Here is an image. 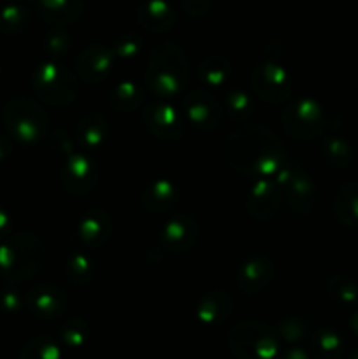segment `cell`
I'll return each mask as SVG.
<instances>
[{
    "label": "cell",
    "mask_w": 358,
    "mask_h": 359,
    "mask_svg": "<svg viewBox=\"0 0 358 359\" xmlns=\"http://www.w3.org/2000/svg\"><path fill=\"white\" fill-rule=\"evenodd\" d=\"M7 128L21 140H37L48 125L44 112L27 100H16L6 109Z\"/></svg>",
    "instance_id": "3"
},
{
    "label": "cell",
    "mask_w": 358,
    "mask_h": 359,
    "mask_svg": "<svg viewBox=\"0 0 358 359\" xmlns=\"http://www.w3.org/2000/svg\"><path fill=\"white\" fill-rule=\"evenodd\" d=\"M316 347H318V354H321V358H325L326 354L329 358L337 359L340 353V340L336 333L321 332L316 335Z\"/></svg>",
    "instance_id": "22"
},
{
    "label": "cell",
    "mask_w": 358,
    "mask_h": 359,
    "mask_svg": "<svg viewBox=\"0 0 358 359\" xmlns=\"http://www.w3.org/2000/svg\"><path fill=\"white\" fill-rule=\"evenodd\" d=\"M251 84L256 93L270 104L283 102L291 90L286 72L276 63H262L256 67Z\"/></svg>",
    "instance_id": "5"
},
{
    "label": "cell",
    "mask_w": 358,
    "mask_h": 359,
    "mask_svg": "<svg viewBox=\"0 0 358 359\" xmlns=\"http://www.w3.org/2000/svg\"><path fill=\"white\" fill-rule=\"evenodd\" d=\"M111 60L112 55L107 46L91 44L81 53L76 67L83 79L93 83V81L102 79L111 70Z\"/></svg>",
    "instance_id": "8"
},
{
    "label": "cell",
    "mask_w": 358,
    "mask_h": 359,
    "mask_svg": "<svg viewBox=\"0 0 358 359\" xmlns=\"http://www.w3.org/2000/svg\"><path fill=\"white\" fill-rule=\"evenodd\" d=\"M225 154L244 174H267L279 165L281 144L267 130L248 128L228 139Z\"/></svg>",
    "instance_id": "1"
},
{
    "label": "cell",
    "mask_w": 358,
    "mask_h": 359,
    "mask_svg": "<svg viewBox=\"0 0 358 359\" xmlns=\"http://www.w3.org/2000/svg\"><path fill=\"white\" fill-rule=\"evenodd\" d=\"M137 21L146 30L160 34L175 21V11L167 0H144L137 9Z\"/></svg>",
    "instance_id": "7"
},
{
    "label": "cell",
    "mask_w": 358,
    "mask_h": 359,
    "mask_svg": "<svg viewBox=\"0 0 358 359\" xmlns=\"http://www.w3.org/2000/svg\"><path fill=\"white\" fill-rule=\"evenodd\" d=\"M65 172H67V177H63V182H65V186L69 189L72 188L77 177H83L90 186L93 184V181H91V179H93V170H91V165L88 163L84 158L81 156L74 158V160L67 165Z\"/></svg>",
    "instance_id": "20"
},
{
    "label": "cell",
    "mask_w": 358,
    "mask_h": 359,
    "mask_svg": "<svg viewBox=\"0 0 358 359\" xmlns=\"http://www.w3.org/2000/svg\"><path fill=\"white\" fill-rule=\"evenodd\" d=\"M186 111H188L190 119L202 128H214L218 118L221 116V111L214 105L211 95L202 93V91L190 95L188 102H186Z\"/></svg>",
    "instance_id": "11"
},
{
    "label": "cell",
    "mask_w": 358,
    "mask_h": 359,
    "mask_svg": "<svg viewBox=\"0 0 358 359\" xmlns=\"http://www.w3.org/2000/svg\"><path fill=\"white\" fill-rule=\"evenodd\" d=\"M139 44H140V39L137 37V35L133 34L121 35V37L116 41V51H118L121 56L123 55L130 56V53H135L137 49H139Z\"/></svg>",
    "instance_id": "24"
},
{
    "label": "cell",
    "mask_w": 358,
    "mask_h": 359,
    "mask_svg": "<svg viewBox=\"0 0 358 359\" xmlns=\"http://www.w3.org/2000/svg\"><path fill=\"white\" fill-rule=\"evenodd\" d=\"M7 228H9V221H7L6 214H4L2 210H0V235H2L4 231L7 230Z\"/></svg>",
    "instance_id": "26"
},
{
    "label": "cell",
    "mask_w": 358,
    "mask_h": 359,
    "mask_svg": "<svg viewBox=\"0 0 358 359\" xmlns=\"http://www.w3.org/2000/svg\"><path fill=\"white\" fill-rule=\"evenodd\" d=\"M330 293L343 304L351 305L358 298V287L354 280L347 276H337L330 280Z\"/></svg>",
    "instance_id": "18"
},
{
    "label": "cell",
    "mask_w": 358,
    "mask_h": 359,
    "mask_svg": "<svg viewBox=\"0 0 358 359\" xmlns=\"http://www.w3.org/2000/svg\"><path fill=\"white\" fill-rule=\"evenodd\" d=\"M30 309L41 316H56L63 309V294L56 287H35L30 294Z\"/></svg>",
    "instance_id": "14"
},
{
    "label": "cell",
    "mask_w": 358,
    "mask_h": 359,
    "mask_svg": "<svg viewBox=\"0 0 358 359\" xmlns=\"http://www.w3.org/2000/svg\"><path fill=\"white\" fill-rule=\"evenodd\" d=\"M34 4L39 14L53 25L70 23L83 9V0H34Z\"/></svg>",
    "instance_id": "9"
},
{
    "label": "cell",
    "mask_w": 358,
    "mask_h": 359,
    "mask_svg": "<svg viewBox=\"0 0 358 359\" xmlns=\"http://www.w3.org/2000/svg\"><path fill=\"white\" fill-rule=\"evenodd\" d=\"M323 156L326 158L330 165L339 168H344L353 160L351 147L343 139H337V137H330L329 140H325V144H323Z\"/></svg>",
    "instance_id": "16"
},
{
    "label": "cell",
    "mask_w": 358,
    "mask_h": 359,
    "mask_svg": "<svg viewBox=\"0 0 358 359\" xmlns=\"http://www.w3.org/2000/svg\"><path fill=\"white\" fill-rule=\"evenodd\" d=\"M228 69H230V65L223 56H213V58L204 60L202 65L199 67V72L204 77V81H209L211 84H220L228 74Z\"/></svg>",
    "instance_id": "19"
},
{
    "label": "cell",
    "mask_w": 358,
    "mask_h": 359,
    "mask_svg": "<svg viewBox=\"0 0 358 359\" xmlns=\"http://www.w3.org/2000/svg\"><path fill=\"white\" fill-rule=\"evenodd\" d=\"M58 349L55 344L48 339H37L30 342V346L25 351L23 359H58Z\"/></svg>",
    "instance_id": "21"
},
{
    "label": "cell",
    "mask_w": 358,
    "mask_h": 359,
    "mask_svg": "<svg viewBox=\"0 0 358 359\" xmlns=\"http://www.w3.org/2000/svg\"><path fill=\"white\" fill-rule=\"evenodd\" d=\"M30 21V11L21 4H7L0 9V32L4 34H18Z\"/></svg>",
    "instance_id": "15"
},
{
    "label": "cell",
    "mask_w": 358,
    "mask_h": 359,
    "mask_svg": "<svg viewBox=\"0 0 358 359\" xmlns=\"http://www.w3.org/2000/svg\"><path fill=\"white\" fill-rule=\"evenodd\" d=\"M144 121L150 126L151 132L157 133L161 139H174L181 133L179 116L171 107H165V105L147 107L146 112H144Z\"/></svg>",
    "instance_id": "10"
},
{
    "label": "cell",
    "mask_w": 358,
    "mask_h": 359,
    "mask_svg": "<svg viewBox=\"0 0 358 359\" xmlns=\"http://www.w3.org/2000/svg\"><path fill=\"white\" fill-rule=\"evenodd\" d=\"M270 277H272V266H270V263H267L265 259L249 262L241 272V276H239V287L242 291H246V293H255V291L267 286Z\"/></svg>",
    "instance_id": "12"
},
{
    "label": "cell",
    "mask_w": 358,
    "mask_h": 359,
    "mask_svg": "<svg viewBox=\"0 0 358 359\" xmlns=\"http://www.w3.org/2000/svg\"><path fill=\"white\" fill-rule=\"evenodd\" d=\"M147 198L151 200V202L146 203V207H150V210H164L175 202V193L171 184H167V182H158L153 188H150V193H144L142 200Z\"/></svg>",
    "instance_id": "17"
},
{
    "label": "cell",
    "mask_w": 358,
    "mask_h": 359,
    "mask_svg": "<svg viewBox=\"0 0 358 359\" xmlns=\"http://www.w3.org/2000/svg\"><path fill=\"white\" fill-rule=\"evenodd\" d=\"M336 214L344 224L358 226V182L343 186L336 196Z\"/></svg>",
    "instance_id": "13"
},
{
    "label": "cell",
    "mask_w": 358,
    "mask_h": 359,
    "mask_svg": "<svg viewBox=\"0 0 358 359\" xmlns=\"http://www.w3.org/2000/svg\"><path fill=\"white\" fill-rule=\"evenodd\" d=\"M283 121L288 133L300 139H309L321 130V109L314 102L302 100L284 111Z\"/></svg>",
    "instance_id": "6"
},
{
    "label": "cell",
    "mask_w": 358,
    "mask_h": 359,
    "mask_svg": "<svg viewBox=\"0 0 358 359\" xmlns=\"http://www.w3.org/2000/svg\"><path fill=\"white\" fill-rule=\"evenodd\" d=\"M46 42H48V48L53 49V53L65 51L69 49V35L62 30H51L46 37Z\"/></svg>",
    "instance_id": "25"
},
{
    "label": "cell",
    "mask_w": 358,
    "mask_h": 359,
    "mask_svg": "<svg viewBox=\"0 0 358 359\" xmlns=\"http://www.w3.org/2000/svg\"><path fill=\"white\" fill-rule=\"evenodd\" d=\"M188 62L179 46L165 42L154 48L147 69V83L160 97H172L186 84Z\"/></svg>",
    "instance_id": "2"
},
{
    "label": "cell",
    "mask_w": 358,
    "mask_h": 359,
    "mask_svg": "<svg viewBox=\"0 0 358 359\" xmlns=\"http://www.w3.org/2000/svg\"><path fill=\"white\" fill-rule=\"evenodd\" d=\"M181 9L190 16H204L214 6V0H179Z\"/></svg>",
    "instance_id": "23"
},
{
    "label": "cell",
    "mask_w": 358,
    "mask_h": 359,
    "mask_svg": "<svg viewBox=\"0 0 358 359\" xmlns=\"http://www.w3.org/2000/svg\"><path fill=\"white\" fill-rule=\"evenodd\" d=\"M35 91L51 104H67L76 95V81L55 65H44L39 69L37 79L34 83Z\"/></svg>",
    "instance_id": "4"
}]
</instances>
